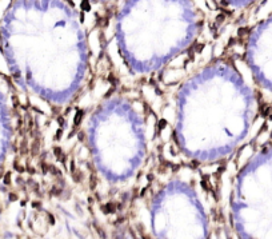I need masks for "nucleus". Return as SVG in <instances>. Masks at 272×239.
I'll list each match as a JSON object with an SVG mask.
<instances>
[{
    "label": "nucleus",
    "mask_w": 272,
    "mask_h": 239,
    "mask_svg": "<svg viewBox=\"0 0 272 239\" xmlns=\"http://www.w3.org/2000/svg\"><path fill=\"white\" fill-rule=\"evenodd\" d=\"M2 36L15 54V75L28 91L53 106L77 95L88 72V41L68 2L13 0Z\"/></svg>",
    "instance_id": "f257e3e1"
},
{
    "label": "nucleus",
    "mask_w": 272,
    "mask_h": 239,
    "mask_svg": "<svg viewBox=\"0 0 272 239\" xmlns=\"http://www.w3.org/2000/svg\"><path fill=\"white\" fill-rule=\"evenodd\" d=\"M254 118L251 88L232 64L217 60L196 71L177 92V144L192 160L219 162L247 138Z\"/></svg>",
    "instance_id": "f03ea898"
},
{
    "label": "nucleus",
    "mask_w": 272,
    "mask_h": 239,
    "mask_svg": "<svg viewBox=\"0 0 272 239\" xmlns=\"http://www.w3.org/2000/svg\"><path fill=\"white\" fill-rule=\"evenodd\" d=\"M203 19L192 0H124L115 20V37L135 74L161 69L198 39Z\"/></svg>",
    "instance_id": "7ed1b4c3"
},
{
    "label": "nucleus",
    "mask_w": 272,
    "mask_h": 239,
    "mask_svg": "<svg viewBox=\"0 0 272 239\" xmlns=\"http://www.w3.org/2000/svg\"><path fill=\"white\" fill-rule=\"evenodd\" d=\"M87 144L97 172L123 183L133 178L147 156V128L139 110L123 96L105 99L91 114Z\"/></svg>",
    "instance_id": "20e7f679"
},
{
    "label": "nucleus",
    "mask_w": 272,
    "mask_h": 239,
    "mask_svg": "<svg viewBox=\"0 0 272 239\" xmlns=\"http://www.w3.org/2000/svg\"><path fill=\"white\" fill-rule=\"evenodd\" d=\"M149 226L152 235L160 239L209 236V219L198 191L180 179L170 180L153 195Z\"/></svg>",
    "instance_id": "39448f33"
},
{
    "label": "nucleus",
    "mask_w": 272,
    "mask_h": 239,
    "mask_svg": "<svg viewBox=\"0 0 272 239\" xmlns=\"http://www.w3.org/2000/svg\"><path fill=\"white\" fill-rule=\"evenodd\" d=\"M216 2L229 8H241V7L250 6L255 0H216Z\"/></svg>",
    "instance_id": "423d86ee"
},
{
    "label": "nucleus",
    "mask_w": 272,
    "mask_h": 239,
    "mask_svg": "<svg viewBox=\"0 0 272 239\" xmlns=\"http://www.w3.org/2000/svg\"><path fill=\"white\" fill-rule=\"evenodd\" d=\"M92 2H100V3H107V2H112V0H92Z\"/></svg>",
    "instance_id": "0eeeda50"
}]
</instances>
